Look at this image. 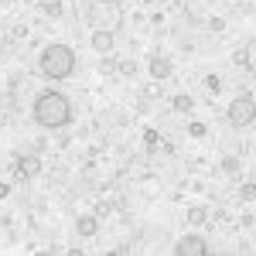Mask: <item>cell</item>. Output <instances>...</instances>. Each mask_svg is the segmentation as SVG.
<instances>
[{"label":"cell","instance_id":"obj_6","mask_svg":"<svg viewBox=\"0 0 256 256\" xmlns=\"http://www.w3.org/2000/svg\"><path fill=\"white\" fill-rule=\"evenodd\" d=\"M92 48H96L99 55H113V48H116L113 31H92Z\"/></svg>","mask_w":256,"mask_h":256},{"label":"cell","instance_id":"obj_17","mask_svg":"<svg viewBox=\"0 0 256 256\" xmlns=\"http://www.w3.org/2000/svg\"><path fill=\"white\" fill-rule=\"evenodd\" d=\"M205 82H208V89H212V92H216V89H222V82H218V76H208Z\"/></svg>","mask_w":256,"mask_h":256},{"label":"cell","instance_id":"obj_3","mask_svg":"<svg viewBox=\"0 0 256 256\" xmlns=\"http://www.w3.org/2000/svg\"><path fill=\"white\" fill-rule=\"evenodd\" d=\"M86 18H89V24L96 31H116L120 24H123V7H120L116 0H92L89 10H86Z\"/></svg>","mask_w":256,"mask_h":256},{"label":"cell","instance_id":"obj_1","mask_svg":"<svg viewBox=\"0 0 256 256\" xmlns=\"http://www.w3.org/2000/svg\"><path fill=\"white\" fill-rule=\"evenodd\" d=\"M34 120H38L41 126H48V130H58V126H68L72 123V102L55 92V89H48V92H41L34 99Z\"/></svg>","mask_w":256,"mask_h":256},{"label":"cell","instance_id":"obj_10","mask_svg":"<svg viewBox=\"0 0 256 256\" xmlns=\"http://www.w3.org/2000/svg\"><path fill=\"white\" fill-rule=\"evenodd\" d=\"M171 106H174L178 113H192V110H195V99L181 92V96H174V99H171Z\"/></svg>","mask_w":256,"mask_h":256},{"label":"cell","instance_id":"obj_20","mask_svg":"<svg viewBox=\"0 0 256 256\" xmlns=\"http://www.w3.org/2000/svg\"><path fill=\"white\" fill-rule=\"evenodd\" d=\"M4 4H14V0H4Z\"/></svg>","mask_w":256,"mask_h":256},{"label":"cell","instance_id":"obj_7","mask_svg":"<svg viewBox=\"0 0 256 256\" xmlns=\"http://www.w3.org/2000/svg\"><path fill=\"white\" fill-rule=\"evenodd\" d=\"M150 76H154V82H164L168 76H171V62L154 55V58H150Z\"/></svg>","mask_w":256,"mask_h":256},{"label":"cell","instance_id":"obj_11","mask_svg":"<svg viewBox=\"0 0 256 256\" xmlns=\"http://www.w3.org/2000/svg\"><path fill=\"white\" fill-rule=\"evenodd\" d=\"M205 218H208V212H205L202 205H195V208H188V222H192V226H202Z\"/></svg>","mask_w":256,"mask_h":256},{"label":"cell","instance_id":"obj_5","mask_svg":"<svg viewBox=\"0 0 256 256\" xmlns=\"http://www.w3.org/2000/svg\"><path fill=\"white\" fill-rule=\"evenodd\" d=\"M174 253L178 256H205L208 253V242H205L202 236H184V239H178Z\"/></svg>","mask_w":256,"mask_h":256},{"label":"cell","instance_id":"obj_12","mask_svg":"<svg viewBox=\"0 0 256 256\" xmlns=\"http://www.w3.org/2000/svg\"><path fill=\"white\" fill-rule=\"evenodd\" d=\"M41 10L52 14V18H58L62 14V0H41Z\"/></svg>","mask_w":256,"mask_h":256},{"label":"cell","instance_id":"obj_18","mask_svg":"<svg viewBox=\"0 0 256 256\" xmlns=\"http://www.w3.org/2000/svg\"><path fill=\"white\" fill-rule=\"evenodd\" d=\"M158 92H160V86H158V82H150V86L144 89V96H158Z\"/></svg>","mask_w":256,"mask_h":256},{"label":"cell","instance_id":"obj_4","mask_svg":"<svg viewBox=\"0 0 256 256\" xmlns=\"http://www.w3.org/2000/svg\"><path fill=\"white\" fill-rule=\"evenodd\" d=\"M229 123L232 126H250L256 120V102H253V96H236L232 102H229Z\"/></svg>","mask_w":256,"mask_h":256},{"label":"cell","instance_id":"obj_16","mask_svg":"<svg viewBox=\"0 0 256 256\" xmlns=\"http://www.w3.org/2000/svg\"><path fill=\"white\" fill-rule=\"evenodd\" d=\"M242 198H253L256 195V184H242V192H239Z\"/></svg>","mask_w":256,"mask_h":256},{"label":"cell","instance_id":"obj_9","mask_svg":"<svg viewBox=\"0 0 256 256\" xmlns=\"http://www.w3.org/2000/svg\"><path fill=\"white\" fill-rule=\"evenodd\" d=\"M76 229H79V236H86V239H89V236H96L99 222H96V218H92V216H82L79 222H76Z\"/></svg>","mask_w":256,"mask_h":256},{"label":"cell","instance_id":"obj_14","mask_svg":"<svg viewBox=\"0 0 256 256\" xmlns=\"http://www.w3.org/2000/svg\"><path fill=\"white\" fill-rule=\"evenodd\" d=\"M222 168H226L229 174H236V171H239V160L236 158H226V160H222Z\"/></svg>","mask_w":256,"mask_h":256},{"label":"cell","instance_id":"obj_13","mask_svg":"<svg viewBox=\"0 0 256 256\" xmlns=\"http://www.w3.org/2000/svg\"><path fill=\"white\" fill-rule=\"evenodd\" d=\"M120 76H137V62L123 58V62H120Z\"/></svg>","mask_w":256,"mask_h":256},{"label":"cell","instance_id":"obj_15","mask_svg":"<svg viewBox=\"0 0 256 256\" xmlns=\"http://www.w3.org/2000/svg\"><path fill=\"white\" fill-rule=\"evenodd\" d=\"M188 134H192V137H202V134H205V123H192Z\"/></svg>","mask_w":256,"mask_h":256},{"label":"cell","instance_id":"obj_2","mask_svg":"<svg viewBox=\"0 0 256 256\" xmlns=\"http://www.w3.org/2000/svg\"><path fill=\"white\" fill-rule=\"evenodd\" d=\"M41 72L48 76V79H68L72 72H76V52L68 48V44H48L44 52H41Z\"/></svg>","mask_w":256,"mask_h":256},{"label":"cell","instance_id":"obj_19","mask_svg":"<svg viewBox=\"0 0 256 256\" xmlns=\"http://www.w3.org/2000/svg\"><path fill=\"white\" fill-rule=\"evenodd\" d=\"M10 195V188H7V184H0V198H7Z\"/></svg>","mask_w":256,"mask_h":256},{"label":"cell","instance_id":"obj_8","mask_svg":"<svg viewBox=\"0 0 256 256\" xmlns=\"http://www.w3.org/2000/svg\"><path fill=\"white\" fill-rule=\"evenodd\" d=\"M38 158H18V164H14V171H18L20 178H34L38 174Z\"/></svg>","mask_w":256,"mask_h":256}]
</instances>
